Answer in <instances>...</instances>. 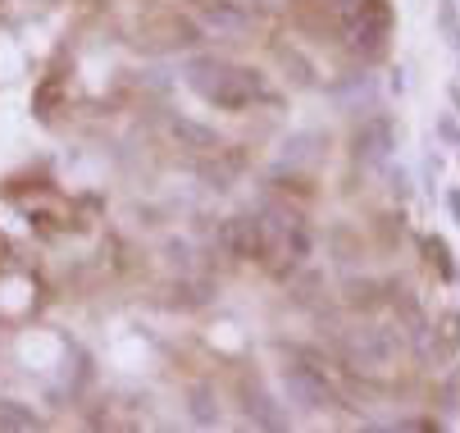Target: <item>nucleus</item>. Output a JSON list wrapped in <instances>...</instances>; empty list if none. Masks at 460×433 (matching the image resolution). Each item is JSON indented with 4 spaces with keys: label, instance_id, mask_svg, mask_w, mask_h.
<instances>
[{
    "label": "nucleus",
    "instance_id": "f257e3e1",
    "mask_svg": "<svg viewBox=\"0 0 460 433\" xmlns=\"http://www.w3.org/2000/svg\"><path fill=\"white\" fill-rule=\"evenodd\" d=\"M182 78L187 87L201 96L206 105L215 110H228V114H242L260 101L274 105V92L265 83V74L251 69V65H237V59H219V55H196L182 65Z\"/></svg>",
    "mask_w": 460,
    "mask_h": 433
},
{
    "label": "nucleus",
    "instance_id": "6e6552de",
    "mask_svg": "<svg viewBox=\"0 0 460 433\" xmlns=\"http://www.w3.org/2000/svg\"><path fill=\"white\" fill-rule=\"evenodd\" d=\"M196 173H201V182H206V188H215V192H228L233 182L246 173V155H242L237 146H219V151H210V155L201 160V169H196Z\"/></svg>",
    "mask_w": 460,
    "mask_h": 433
},
{
    "label": "nucleus",
    "instance_id": "20e7f679",
    "mask_svg": "<svg viewBox=\"0 0 460 433\" xmlns=\"http://www.w3.org/2000/svg\"><path fill=\"white\" fill-rule=\"evenodd\" d=\"M283 393H288V402H292L296 411H310V415L347 406V397L328 384L323 369H314V365H305V360H292V365L283 369Z\"/></svg>",
    "mask_w": 460,
    "mask_h": 433
},
{
    "label": "nucleus",
    "instance_id": "ddd939ff",
    "mask_svg": "<svg viewBox=\"0 0 460 433\" xmlns=\"http://www.w3.org/2000/svg\"><path fill=\"white\" fill-rule=\"evenodd\" d=\"M242 402H246L251 424H260V429H288V415L274 406V397H270V393H260V388L251 393V388H246V393H242Z\"/></svg>",
    "mask_w": 460,
    "mask_h": 433
},
{
    "label": "nucleus",
    "instance_id": "1a4fd4ad",
    "mask_svg": "<svg viewBox=\"0 0 460 433\" xmlns=\"http://www.w3.org/2000/svg\"><path fill=\"white\" fill-rule=\"evenodd\" d=\"M351 146H356V160H365V164L387 160V151H392V119L387 114H369Z\"/></svg>",
    "mask_w": 460,
    "mask_h": 433
},
{
    "label": "nucleus",
    "instance_id": "6ab92c4d",
    "mask_svg": "<svg viewBox=\"0 0 460 433\" xmlns=\"http://www.w3.org/2000/svg\"><path fill=\"white\" fill-rule=\"evenodd\" d=\"M447 206H451V215H456V224H460V192H451V197H447Z\"/></svg>",
    "mask_w": 460,
    "mask_h": 433
},
{
    "label": "nucleus",
    "instance_id": "f8f14e48",
    "mask_svg": "<svg viewBox=\"0 0 460 433\" xmlns=\"http://www.w3.org/2000/svg\"><path fill=\"white\" fill-rule=\"evenodd\" d=\"M387 287L392 283H378V278H351L342 287V301L351 305V311H378V305L387 301Z\"/></svg>",
    "mask_w": 460,
    "mask_h": 433
},
{
    "label": "nucleus",
    "instance_id": "a211bd4d",
    "mask_svg": "<svg viewBox=\"0 0 460 433\" xmlns=\"http://www.w3.org/2000/svg\"><path fill=\"white\" fill-rule=\"evenodd\" d=\"M0 429H41V415L23 402H0Z\"/></svg>",
    "mask_w": 460,
    "mask_h": 433
},
{
    "label": "nucleus",
    "instance_id": "423d86ee",
    "mask_svg": "<svg viewBox=\"0 0 460 433\" xmlns=\"http://www.w3.org/2000/svg\"><path fill=\"white\" fill-rule=\"evenodd\" d=\"M191 19L215 41H242V37L255 32V14L246 5H237V0H196Z\"/></svg>",
    "mask_w": 460,
    "mask_h": 433
},
{
    "label": "nucleus",
    "instance_id": "39448f33",
    "mask_svg": "<svg viewBox=\"0 0 460 433\" xmlns=\"http://www.w3.org/2000/svg\"><path fill=\"white\" fill-rule=\"evenodd\" d=\"M270 246H274V237H270V224L260 219V210L233 215V219L219 224V252L228 261H260V265H265Z\"/></svg>",
    "mask_w": 460,
    "mask_h": 433
},
{
    "label": "nucleus",
    "instance_id": "0eeeda50",
    "mask_svg": "<svg viewBox=\"0 0 460 433\" xmlns=\"http://www.w3.org/2000/svg\"><path fill=\"white\" fill-rule=\"evenodd\" d=\"M142 37H151V41H142V46H151V50H191V46H201V41H206L201 23H196L191 14H182V10L151 19Z\"/></svg>",
    "mask_w": 460,
    "mask_h": 433
},
{
    "label": "nucleus",
    "instance_id": "2eb2a0df",
    "mask_svg": "<svg viewBox=\"0 0 460 433\" xmlns=\"http://www.w3.org/2000/svg\"><path fill=\"white\" fill-rule=\"evenodd\" d=\"M319 146H323V133H296V137H288L283 164L305 169V164H314V160H319Z\"/></svg>",
    "mask_w": 460,
    "mask_h": 433
},
{
    "label": "nucleus",
    "instance_id": "f03ea898",
    "mask_svg": "<svg viewBox=\"0 0 460 433\" xmlns=\"http://www.w3.org/2000/svg\"><path fill=\"white\" fill-rule=\"evenodd\" d=\"M402 347H406V333L387 329V324H356L338 338V356H342V369L356 379H383L397 369L402 360Z\"/></svg>",
    "mask_w": 460,
    "mask_h": 433
},
{
    "label": "nucleus",
    "instance_id": "7ed1b4c3",
    "mask_svg": "<svg viewBox=\"0 0 460 433\" xmlns=\"http://www.w3.org/2000/svg\"><path fill=\"white\" fill-rule=\"evenodd\" d=\"M342 41L351 55H360L365 65H378L392 41V0H351Z\"/></svg>",
    "mask_w": 460,
    "mask_h": 433
},
{
    "label": "nucleus",
    "instance_id": "dca6fc26",
    "mask_svg": "<svg viewBox=\"0 0 460 433\" xmlns=\"http://www.w3.org/2000/svg\"><path fill=\"white\" fill-rule=\"evenodd\" d=\"M279 65H283V74H288V83H296V87H314V65L301 55V50H292V46H283L279 50Z\"/></svg>",
    "mask_w": 460,
    "mask_h": 433
},
{
    "label": "nucleus",
    "instance_id": "9b49d317",
    "mask_svg": "<svg viewBox=\"0 0 460 433\" xmlns=\"http://www.w3.org/2000/svg\"><path fill=\"white\" fill-rule=\"evenodd\" d=\"M215 278H196V274H187V278H178L173 283V311H201V305H210L215 301Z\"/></svg>",
    "mask_w": 460,
    "mask_h": 433
},
{
    "label": "nucleus",
    "instance_id": "4468645a",
    "mask_svg": "<svg viewBox=\"0 0 460 433\" xmlns=\"http://www.w3.org/2000/svg\"><path fill=\"white\" fill-rule=\"evenodd\" d=\"M187 411H191V420L201 424V429H215L219 424V393L210 384H196L187 393Z\"/></svg>",
    "mask_w": 460,
    "mask_h": 433
},
{
    "label": "nucleus",
    "instance_id": "f3484780",
    "mask_svg": "<svg viewBox=\"0 0 460 433\" xmlns=\"http://www.w3.org/2000/svg\"><path fill=\"white\" fill-rule=\"evenodd\" d=\"M420 252H424V261L442 274V278H456V265H451V246L442 242V237H433V233H424L420 237Z\"/></svg>",
    "mask_w": 460,
    "mask_h": 433
},
{
    "label": "nucleus",
    "instance_id": "9d476101",
    "mask_svg": "<svg viewBox=\"0 0 460 433\" xmlns=\"http://www.w3.org/2000/svg\"><path fill=\"white\" fill-rule=\"evenodd\" d=\"M169 133L182 142V151H196V155L219 151V133L206 128V123H196V119H169Z\"/></svg>",
    "mask_w": 460,
    "mask_h": 433
}]
</instances>
